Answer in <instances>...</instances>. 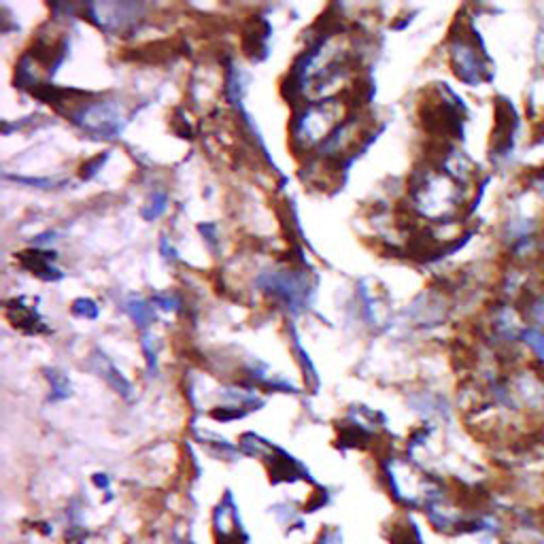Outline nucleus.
<instances>
[{"label":"nucleus","instance_id":"1","mask_svg":"<svg viewBox=\"0 0 544 544\" xmlns=\"http://www.w3.org/2000/svg\"><path fill=\"white\" fill-rule=\"evenodd\" d=\"M451 64L455 75L468 85H479L489 79L487 54L479 39V32L464 30L451 37Z\"/></svg>","mask_w":544,"mask_h":544},{"label":"nucleus","instance_id":"2","mask_svg":"<svg viewBox=\"0 0 544 544\" xmlns=\"http://www.w3.org/2000/svg\"><path fill=\"white\" fill-rule=\"evenodd\" d=\"M71 117L83 132L94 134L96 139H115V134L122 130V124H119L122 115H119V111L113 105H109V102L83 105Z\"/></svg>","mask_w":544,"mask_h":544},{"label":"nucleus","instance_id":"3","mask_svg":"<svg viewBox=\"0 0 544 544\" xmlns=\"http://www.w3.org/2000/svg\"><path fill=\"white\" fill-rule=\"evenodd\" d=\"M7 319L11 321V326L22 330L26 334H41L47 332L45 321L39 317L37 309L26 304L24 298H15L7 304Z\"/></svg>","mask_w":544,"mask_h":544},{"label":"nucleus","instance_id":"4","mask_svg":"<svg viewBox=\"0 0 544 544\" xmlns=\"http://www.w3.org/2000/svg\"><path fill=\"white\" fill-rule=\"evenodd\" d=\"M54 260H56V253L41 251V249H30L20 253L22 266L43 281H58L62 277V272L54 266Z\"/></svg>","mask_w":544,"mask_h":544},{"label":"nucleus","instance_id":"5","mask_svg":"<svg viewBox=\"0 0 544 544\" xmlns=\"http://www.w3.org/2000/svg\"><path fill=\"white\" fill-rule=\"evenodd\" d=\"M270 37V26L264 20H251L243 34V51L251 60H262L268 54L266 39Z\"/></svg>","mask_w":544,"mask_h":544},{"label":"nucleus","instance_id":"6","mask_svg":"<svg viewBox=\"0 0 544 544\" xmlns=\"http://www.w3.org/2000/svg\"><path fill=\"white\" fill-rule=\"evenodd\" d=\"M515 132H517V111L513 109V105H508V102L504 100L502 105H498V132H496L500 156L513 147Z\"/></svg>","mask_w":544,"mask_h":544},{"label":"nucleus","instance_id":"7","mask_svg":"<svg viewBox=\"0 0 544 544\" xmlns=\"http://www.w3.org/2000/svg\"><path fill=\"white\" fill-rule=\"evenodd\" d=\"M128 313L136 321V326H149V321L153 317L151 306L143 300H130L128 302Z\"/></svg>","mask_w":544,"mask_h":544},{"label":"nucleus","instance_id":"8","mask_svg":"<svg viewBox=\"0 0 544 544\" xmlns=\"http://www.w3.org/2000/svg\"><path fill=\"white\" fill-rule=\"evenodd\" d=\"M166 202H168V198H166V194L164 192H156V194H153L151 196V200H149V204H147V207H145V211H143V217L145 219H158L164 211H166Z\"/></svg>","mask_w":544,"mask_h":544},{"label":"nucleus","instance_id":"9","mask_svg":"<svg viewBox=\"0 0 544 544\" xmlns=\"http://www.w3.org/2000/svg\"><path fill=\"white\" fill-rule=\"evenodd\" d=\"M77 317H83V319H96L98 317V306L94 300L90 298H79L73 302V309H71Z\"/></svg>","mask_w":544,"mask_h":544},{"label":"nucleus","instance_id":"10","mask_svg":"<svg viewBox=\"0 0 544 544\" xmlns=\"http://www.w3.org/2000/svg\"><path fill=\"white\" fill-rule=\"evenodd\" d=\"M523 340L527 343V347L532 349V353L538 357V360L544 362V334L538 330H527L523 334Z\"/></svg>","mask_w":544,"mask_h":544},{"label":"nucleus","instance_id":"11","mask_svg":"<svg viewBox=\"0 0 544 544\" xmlns=\"http://www.w3.org/2000/svg\"><path fill=\"white\" fill-rule=\"evenodd\" d=\"M151 302H156L164 311H179L181 309V300L177 294H156L151 298Z\"/></svg>","mask_w":544,"mask_h":544},{"label":"nucleus","instance_id":"12","mask_svg":"<svg viewBox=\"0 0 544 544\" xmlns=\"http://www.w3.org/2000/svg\"><path fill=\"white\" fill-rule=\"evenodd\" d=\"M107 153H105V156H96L94 160H90V162H85L83 166H81V179H92L96 173H98V170L102 168V164H105L107 162Z\"/></svg>","mask_w":544,"mask_h":544},{"label":"nucleus","instance_id":"13","mask_svg":"<svg viewBox=\"0 0 544 544\" xmlns=\"http://www.w3.org/2000/svg\"><path fill=\"white\" fill-rule=\"evenodd\" d=\"M47 379H49L51 383H54V387H56V391H58L60 396H66V394H68V383H66V379L62 377L60 372H56V370H49Z\"/></svg>","mask_w":544,"mask_h":544},{"label":"nucleus","instance_id":"14","mask_svg":"<svg viewBox=\"0 0 544 544\" xmlns=\"http://www.w3.org/2000/svg\"><path fill=\"white\" fill-rule=\"evenodd\" d=\"M536 54H538V60L544 64V30L538 34V43H536Z\"/></svg>","mask_w":544,"mask_h":544}]
</instances>
